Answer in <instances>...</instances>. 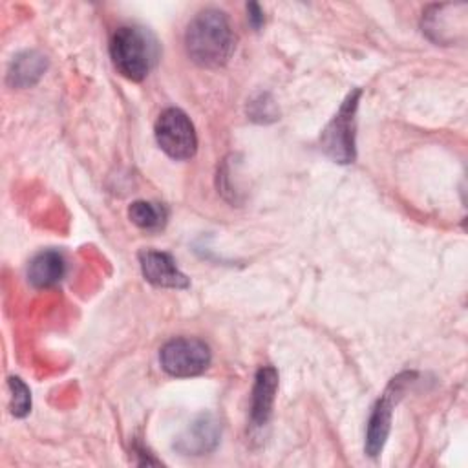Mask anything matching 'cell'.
Wrapping results in <instances>:
<instances>
[{
    "mask_svg": "<svg viewBox=\"0 0 468 468\" xmlns=\"http://www.w3.org/2000/svg\"><path fill=\"white\" fill-rule=\"evenodd\" d=\"M139 265L144 280L155 287L186 289L190 280L177 269L172 254L163 250L144 249L139 252Z\"/></svg>",
    "mask_w": 468,
    "mask_h": 468,
    "instance_id": "ba28073f",
    "label": "cell"
},
{
    "mask_svg": "<svg viewBox=\"0 0 468 468\" xmlns=\"http://www.w3.org/2000/svg\"><path fill=\"white\" fill-rule=\"evenodd\" d=\"M110 57L115 69L124 79L141 82L155 66L159 46L148 29L139 26H121L112 35Z\"/></svg>",
    "mask_w": 468,
    "mask_h": 468,
    "instance_id": "7a4b0ae2",
    "label": "cell"
},
{
    "mask_svg": "<svg viewBox=\"0 0 468 468\" xmlns=\"http://www.w3.org/2000/svg\"><path fill=\"white\" fill-rule=\"evenodd\" d=\"M362 95L360 88L347 93L335 117L327 122L320 135L322 152L340 165H349L356 157L355 148V128H356V108Z\"/></svg>",
    "mask_w": 468,
    "mask_h": 468,
    "instance_id": "3957f363",
    "label": "cell"
},
{
    "mask_svg": "<svg viewBox=\"0 0 468 468\" xmlns=\"http://www.w3.org/2000/svg\"><path fill=\"white\" fill-rule=\"evenodd\" d=\"M66 274V261L58 250L48 249L35 254L27 265V282L37 289L57 285Z\"/></svg>",
    "mask_w": 468,
    "mask_h": 468,
    "instance_id": "8fae6325",
    "label": "cell"
},
{
    "mask_svg": "<svg viewBox=\"0 0 468 468\" xmlns=\"http://www.w3.org/2000/svg\"><path fill=\"white\" fill-rule=\"evenodd\" d=\"M219 441V424L210 413L199 415L177 439L176 448L188 455H203L216 448Z\"/></svg>",
    "mask_w": 468,
    "mask_h": 468,
    "instance_id": "30bf717a",
    "label": "cell"
},
{
    "mask_svg": "<svg viewBox=\"0 0 468 468\" xmlns=\"http://www.w3.org/2000/svg\"><path fill=\"white\" fill-rule=\"evenodd\" d=\"M48 69V58L40 51H22L13 57L7 69V84L13 88H29L38 82V79Z\"/></svg>",
    "mask_w": 468,
    "mask_h": 468,
    "instance_id": "7c38bea8",
    "label": "cell"
},
{
    "mask_svg": "<svg viewBox=\"0 0 468 468\" xmlns=\"http://www.w3.org/2000/svg\"><path fill=\"white\" fill-rule=\"evenodd\" d=\"M185 48L188 57L203 68L227 64L234 51V29L227 13L216 7L196 13L185 31Z\"/></svg>",
    "mask_w": 468,
    "mask_h": 468,
    "instance_id": "6da1fadb",
    "label": "cell"
},
{
    "mask_svg": "<svg viewBox=\"0 0 468 468\" xmlns=\"http://www.w3.org/2000/svg\"><path fill=\"white\" fill-rule=\"evenodd\" d=\"M159 148L176 161L194 157L197 150V135L190 117L179 108H166L159 113L154 126Z\"/></svg>",
    "mask_w": 468,
    "mask_h": 468,
    "instance_id": "5b68a950",
    "label": "cell"
},
{
    "mask_svg": "<svg viewBox=\"0 0 468 468\" xmlns=\"http://www.w3.org/2000/svg\"><path fill=\"white\" fill-rule=\"evenodd\" d=\"M247 20H249V24L254 27V29H260L261 26H263V11H261V7H260V4H256V2H250V4H247Z\"/></svg>",
    "mask_w": 468,
    "mask_h": 468,
    "instance_id": "2e32d148",
    "label": "cell"
},
{
    "mask_svg": "<svg viewBox=\"0 0 468 468\" xmlns=\"http://www.w3.org/2000/svg\"><path fill=\"white\" fill-rule=\"evenodd\" d=\"M466 5L464 4H435L422 13V31L435 42L450 44L455 33L466 29Z\"/></svg>",
    "mask_w": 468,
    "mask_h": 468,
    "instance_id": "52a82bcc",
    "label": "cell"
},
{
    "mask_svg": "<svg viewBox=\"0 0 468 468\" xmlns=\"http://www.w3.org/2000/svg\"><path fill=\"white\" fill-rule=\"evenodd\" d=\"M128 218L143 230H159L166 223V210L159 203L133 201L128 207Z\"/></svg>",
    "mask_w": 468,
    "mask_h": 468,
    "instance_id": "4fadbf2b",
    "label": "cell"
},
{
    "mask_svg": "<svg viewBox=\"0 0 468 468\" xmlns=\"http://www.w3.org/2000/svg\"><path fill=\"white\" fill-rule=\"evenodd\" d=\"M276 391H278L276 367L261 366L256 371L252 395H250V422H252V426L261 428L269 422Z\"/></svg>",
    "mask_w": 468,
    "mask_h": 468,
    "instance_id": "9c48e42d",
    "label": "cell"
},
{
    "mask_svg": "<svg viewBox=\"0 0 468 468\" xmlns=\"http://www.w3.org/2000/svg\"><path fill=\"white\" fill-rule=\"evenodd\" d=\"M210 358V347L192 336L172 338L159 351L161 367L177 378L201 375L208 367Z\"/></svg>",
    "mask_w": 468,
    "mask_h": 468,
    "instance_id": "8992f818",
    "label": "cell"
},
{
    "mask_svg": "<svg viewBox=\"0 0 468 468\" xmlns=\"http://www.w3.org/2000/svg\"><path fill=\"white\" fill-rule=\"evenodd\" d=\"M415 377H417L415 371L399 373L395 378L389 380L384 393L375 402L369 420H367V431H366V453L369 457H377L382 452L386 439L389 435V430H391L393 408L400 400L408 384H411L415 380Z\"/></svg>",
    "mask_w": 468,
    "mask_h": 468,
    "instance_id": "277c9868",
    "label": "cell"
},
{
    "mask_svg": "<svg viewBox=\"0 0 468 468\" xmlns=\"http://www.w3.org/2000/svg\"><path fill=\"white\" fill-rule=\"evenodd\" d=\"M247 115L256 122H271L278 119V110L269 93H258L247 102Z\"/></svg>",
    "mask_w": 468,
    "mask_h": 468,
    "instance_id": "9a60e30c",
    "label": "cell"
},
{
    "mask_svg": "<svg viewBox=\"0 0 468 468\" xmlns=\"http://www.w3.org/2000/svg\"><path fill=\"white\" fill-rule=\"evenodd\" d=\"M7 386L11 391V413L18 419L26 417L31 411V391L18 377H9Z\"/></svg>",
    "mask_w": 468,
    "mask_h": 468,
    "instance_id": "5bb4252c",
    "label": "cell"
}]
</instances>
